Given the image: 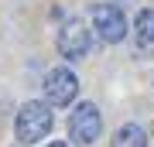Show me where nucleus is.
<instances>
[{"instance_id": "f257e3e1", "label": "nucleus", "mask_w": 154, "mask_h": 147, "mask_svg": "<svg viewBox=\"0 0 154 147\" xmlns=\"http://www.w3.org/2000/svg\"><path fill=\"white\" fill-rule=\"evenodd\" d=\"M51 123H55L51 106H48V103H38V99H31V103H24L21 113H17V123H14L17 140H21V144H34V140H41V137H48Z\"/></svg>"}, {"instance_id": "f03ea898", "label": "nucleus", "mask_w": 154, "mask_h": 147, "mask_svg": "<svg viewBox=\"0 0 154 147\" xmlns=\"http://www.w3.org/2000/svg\"><path fill=\"white\" fill-rule=\"evenodd\" d=\"M89 17H93V31L99 34L103 41H123L127 38V17L120 7L113 4H93L89 7Z\"/></svg>"}, {"instance_id": "7ed1b4c3", "label": "nucleus", "mask_w": 154, "mask_h": 147, "mask_svg": "<svg viewBox=\"0 0 154 147\" xmlns=\"http://www.w3.org/2000/svg\"><path fill=\"white\" fill-rule=\"evenodd\" d=\"M79 93V79L75 72L65 69V65H55L45 75V103L48 106H69Z\"/></svg>"}, {"instance_id": "20e7f679", "label": "nucleus", "mask_w": 154, "mask_h": 147, "mask_svg": "<svg viewBox=\"0 0 154 147\" xmlns=\"http://www.w3.org/2000/svg\"><path fill=\"white\" fill-rule=\"evenodd\" d=\"M99 130H103V116H99V109L93 103H79L75 109H72V116H69V137L75 144H96V137Z\"/></svg>"}, {"instance_id": "39448f33", "label": "nucleus", "mask_w": 154, "mask_h": 147, "mask_svg": "<svg viewBox=\"0 0 154 147\" xmlns=\"http://www.w3.org/2000/svg\"><path fill=\"white\" fill-rule=\"evenodd\" d=\"M93 48V27L82 21H69L58 27V55L62 58H86Z\"/></svg>"}, {"instance_id": "423d86ee", "label": "nucleus", "mask_w": 154, "mask_h": 147, "mask_svg": "<svg viewBox=\"0 0 154 147\" xmlns=\"http://www.w3.org/2000/svg\"><path fill=\"white\" fill-rule=\"evenodd\" d=\"M113 147H147V133L140 123H123L113 133Z\"/></svg>"}, {"instance_id": "0eeeda50", "label": "nucleus", "mask_w": 154, "mask_h": 147, "mask_svg": "<svg viewBox=\"0 0 154 147\" xmlns=\"http://www.w3.org/2000/svg\"><path fill=\"white\" fill-rule=\"evenodd\" d=\"M134 31L144 44H154V11H140L134 17Z\"/></svg>"}, {"instance_id": "6e6552de", "label": "nucleus", "mask_w": 154, "mask_h": 147, "mask_svg": "<svg viewBox=\"0 0 154 147\" xmlns=\"http://www.w3.org/2000/svg\"><path fill=\"white\" fill-rule=\"evenodd\" d=\"M48 147H69V144H62V140H55V144H48Z\"/></svg>"}]
</instances>
